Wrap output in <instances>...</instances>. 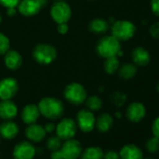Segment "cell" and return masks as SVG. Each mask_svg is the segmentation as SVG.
I'll return each mask as SVG.
<instances>
[{
    "mask_svg": "<svg viewBox=\"0 0 159 159\" xmlns=\"http://www.w3.org/2000/svg\"><path fill=\"white\" fill-rule=\"evenodd\" d=\"M39 110L41 115L49 120H57L64 114V105L56 98H43L39 105Z\"/></svg>",
    "mask_w": 159,
    "mask_h": 159,
    "instance_id": "cell-1",
    "label": "cell"
},
{
    "mask_svg": "<svg viewBox=\"0 0 159 159\" xmlns=\"http://www.w3.org/2000/svg\"><path fill=\"white\" fill-rule=\"evenodd\" d=\"M120 51H121L120 41L112 35L102 38L97 45L98 53L105 59L112 56H118Z\"/></svg>",
    "mask_w": 159,
    "mask_h": 159,
    "instance_id": "cell-2",
    "label": "cell"
},
{
    "mask_svg": "<svg viewBox=\"0 0 159 159\" xmlns=\"http://www.w3.org/2000/svg\"><path fill=\"white\" fill-rule=\"evenodd\" d=\"M136 33V26L133 23L127 20L115 21L111 26V35L119 41L129 40Z\"/></svg>",
    "mask_w": 159,
    "mask_h": 159,
    "instance_id": "cell-3",
    "label": "cell"
},
{
    "mask_svg": "<svg viewBox=\"0 0 159 159\" xmlns=\"http://www.w3.org/2000/svg\"><path fill=\"white\" fill-rule=\"evenodd\" d=\"M57 56L56 49L51 45L46 43L38 44L33 50V57L39 64L41 65H49L52 64Z\"/></svg>",
    "mask_w": 159,
    "mask_h": 159,
    "instance_id": "cell-4",
    "label": "cell"
},
{
    "mask_svg": "<svg viewBox=\"0 0 159 159\" xmlns=\"http://www.w3.org/2000/svg\"><path fill=\"white\" fill-rule=\"evenodd\" d=\"M65 98L73 105H81L87 98L85 88L78 83H71L64 90Z\"/></svg>",
    "mask_w": 159,
    "mask_h": 159,
    "instance_id": "cell-5",
    "label": "cell"
},
{
    "mask_svg": "<svg viewBox=\"0 0 159 159\" xmlns=\"http://www.w3.org/2000/svg\"><path fill=\"white\" fill-rule=\"evenodd\" d=\"M51 17L58 25L63 23H67L71 18V9L70 6L65 2L64 0L55 1L51 8Z\"/></svg>",
    "mask_w": 159,
    "mask_h": 159,
    "instance_id": "cell-6",
    "label": "cell"
},
{
    "mask_svg": "<svg viewBox=\"0 0 159 159\" xmlns=\"http://www.w3.org/2000/svg\"><path fill=\"white\" fill-rule=\"evenodd\" d=\"M77 128L76 122L71 118H64L55 125L56 135L62 140L73 139L77 133Z\"/></svg>",
    "mask_w": 159,
    "mask_h": 159,
    "instance_id": "cell-7",
    "label": "cell"
},
{
    "mask_svg": "<svg viewBox=\"0 0 159 159\" xmlns=\"http://www.w3.org/2000/svg\"><path fill=\"white\" fill-rule=\"evenodd\" d=\"M60 151L64 159H78L82 154L83 146L81 142L73 138L65 140L60 148Z\"/></svg>",
    "mask_w": 159,
    "mask_h": 159,
    "instance_id": "cell-8",
    "label": "cell"
},
{
    "mask_svg": "<svg viewBox=\"0 0 159 159\" xmlns=\"http://www.w3.org/2000/svg\"><path fill=\"white\" fill-rule=\"evenodd\" d=\"M77 125L83 132H91L96 127V117L89 110H81L77 114Z\"/></svg>",
    "mask_w": 159,
    "mask_h": 159,
    "instance_id": "cell-9",
    "label": "cell"
},
{
    "mask_svg": "<svg viewBox=\"0 0 159 159\" xmlns=\"http://www.w3.org/2000/svg\"><path fill=\"white\" fill-rule=\"evenodd\" d=\"M18 82L13 78H5L0 81V99L7 100L13 98L18 93Z\"/></svg>",
    "mask_w": 159,
    "mask_h": 159,
    "instance_id": "cell-10",
    "label": "cell"
},
{
    "mask_svg": "<svg viewBox=\"0 0 159 159\" xmlns=\"http://www.w3.org/2000/svg\"><path fill=\"white\" fill-rule=\"evenodd\" d=\"M36 155L35 146L27 140L20 141L17 143L12 151L14 159H33Z\"/></svg>",
    "mask_w": 159,
    "mask_h": 159,
    "instance_id": "cell-11",
    "label": "cell"
},
{
    "mask_svg": "<svg viewBox=\"0 0 159 159\" xmlns=\"http://www.w3.org/2000/svg\"><path fill=\"white\" fill-rule=\"evenodd\" d=\"M17 7L18 11L25 17H31L38 14L42 8L39 0H21Z\"/></svg>",
    "mask_w": 159,
    "mask_h": 159,
    "instance_id": "cell-12",
    "label": "cell"
},
{
    "mask_svg": "<svg viewBox=\"0 0 159 159\" xmlns=\"http://www.w3.org/2000/svg\"><path fill=\"white\" fill-rule=\"evenodd\" d=\"M126 118L133 123L140 122L146 115V109L140 102H133L128 105L125 112Z\"/></svg>",
    "mask_w": 159,
    "mask_h": 159,
    "instance_id": "cell-13",
    "label": "cell"
},
{
    "mask_svg": "<svg viewBox=\"0 0 159 159\" xmlns=\"http://www.w3.org/2000/svg\"><path fill=\"white\" fill-rule=\"evenodd\" d=\"M119 155L120 159H142L143 152L138 145L129 143L122 147Z\"/></svg>",
    "mask_w": 159,
    "mask_h": 159,
    "instance_id": "cell-14",
    "label": "cell"
},
{
    "mask_svg": "<svg viewBox=\"0 0 159 159\" xmlns=\"http://www.w3.org/2000/svg\"><path fill=\"white\" fill-rule=\"evenodd\" d=\"M25 136L30 141L40 142L44 139L46 136V131L42 125L34 123L28 125V126L25 128Z\"/></svg>",
    "mask_w": 159,
    "mask_h": 159,
    "instance_id": "cell-15",
    "label": "cell"
},
{
    "mask_svg": "<svg viewBox=\"0 0 159 159\" xmlns=\"http://www.w3.org/2000/svg\"><path fill=\"white\" fill-rule=\"evenodd\" d=\"M18 113V108L11 99L2 100L0 102V118L4 120H12Z\"/></svg>",
    "mask_w": 159,
    "mask_h": 159,
    "instance_id": "cell-16",
    "label": "cell"
},
{
    "mask_svg": "<svg viewBox=\"0 0 159 159\" xmlns=\"http://www.w3.org/2000/svg\"><path fill=\"white\" fill-rule=\"evenodd\" d=\"M131 58L134 62V65L139 66H145L151 61L150 52L143 47H136L131 52Z\"/></svg>",
    "mask_w": 159,
    "mask_h": 159,
    "instance_id": "cell-17",
    "label": "cell"
},
{
    "mask_svg": "<svg viewBox=\"0 0 159 159\" xmlns=\"http://www.w3.org/2000/svg\"><path fill=\"white\" fill-rule=\"evenodd\" d=\"M19 126L16 123L6 120L4 123L0 124V136L6 139H13L19 134Z\"/></svg>",
    "mask_w": 159,
    "mask_h": 159,
    "instance_id": "cell-18",
    "label": "cell"
},
{
    "mask_svg": "<svg viewBox=\"0 0 159 159\" xmlns=\"http://www.w3.org/2000/svg\"><path fill=\"white\" fill-rule=\"evenodd\" d=\"M39 115L40 112L39 107L38 105L35 104H28L22 111V120L26 125H31L36 123L39 118Z\"/></svg>",
    "mask_w": 159,
    "mask_h": 159,
    "instance_id": "cell-19",
    "label": "cell"
},
{
    "mask_svg": "<svg viewBox=\"0 0 159 159\" xmlns=\"http://www.w3.org/2000/svg\"><path fill=\"white\" fill-rule=\"evenodd\" d=\"M5 65L11 70H17L23 64L22 55L14 50H9L5 53Z\"/></svg>",
    "mask_w": 159,
    "mask_h": 159,
    "instance_id": "cell-20",
    "label": "cell"
},
{
    "mask_svg": "<svg viewBox=\"0 0 159 159\" xmlns=\"http://www.w3.org/2000/svg\"><path fill=\"white\" fill-rule=\"evenodd\" d=\"M113 125V118L109 113H102L96 119V127L101 133L108 132Z\"/></svg>",
    "mask_w": 159,
    "mask_h": 159,
    "instance_id": "cell-21",
    "label": "cell"
},
{
    "mask_svg": "<svg viewBox=\"0 0 159 159\" xmlns=\"http://www.w3.org/2000/svg\"><path fill=\"white\" fill-rule=\"evenodd\" d=\"M104 152L98 146H90L83 150L80 159H103Z\"/></svg>",
    "mask_w": 159,
    "mask_h": 159,
    "instance_id": "cell-22",
    "label": "cell"
},
{
    "mask_svg": "<svg viewBox=\"0 0 159 159\" xmlns=\"http://www.w3.org/2000/svg\"><path fill=\"white\" fill-rule=\"evenodd\" d=\"M89 29L94 34H104L109 29V23L104 19L96 18L89 23Z\"/></svg>",
    "mask_w": 159,
    "mask_h": 159,
    "instance_id": "cell-23",
    "label": "cell"
},
{
    "mask_svg": "<svg viewBox=\"0 0 159 159\" xmlns=\"http://www.w3.org/2000/svg\"><path fill=\"white\" fill-rule=\"evenodd\" d=\"M118 70H119V76L125 80H130V79L134 78L137 74L136 65L130 64V63L124 64L123 66H121L119 67Z\"/></svg>",
    "mask_w": 159,
    "mask_h": 159,
    "instance_id": "cell-24",
    "label": "cell"
},
{
    "mask_svg": "<svg viewBox=\"0 0 159 159\" xmlns=\"http://www.w3.org/2000/svg\"><path fill=\"white\" fill-rule=\"evenodd\" d=\"M120 67V62L118 56H112L106 58L104 62V69L108 74H114Z\"/></svg>",
    "mask_w": 159,
    "mask_h": 159,
    "instance_id": "cell-25",
    "label": "cell"
},
{
    "mask_svg": "<svg viewBox=\"0 0 159 159\" xmlns=\"http://www.w3.org/2000/svg\"><path fill=\"white\" fill-rule=\"evenodd\" d=\"M86 106L89 111H97L102 108V100L98 96H92L86 98Z\"/></svg>",
    "mask_w": 159,
    "mask_h": 159,
    "instance_id": "cell-26",
    "label": "cell"
},
{
    "mask_svg": "<svg viewBox=\"0 0 159 159\" xmlns=\"http://www.w3.org/2000/svg\"><path fill=\"white\" fill-rule=\"evenodd\" d=\"M62 139L56 135V136H52L49 138L47 140V147L50 151H55V150H60L62 146Z\"/></svg>",
    "mask_w": 159,
    "mask_h": 159,
    "instance_id": "cell-27",
    "label": "cell"
},
{
    "mask_svg": "<svg viewBox=\"0 0 159 159\" xmlns=\"http://www.w3.org/2000/svg\"><path fill=\"white\" fill-rule=\"evenodd\" d=\"M146 149L148 150V152L153 153L159 151V139L156 137H152L151 139H148V141L146 142Z\"/></svg>",
    "mask_w": 159,
    "mask_h": 159,
    "instance_id": "cell-28",
    "label": "cell"
},
{
    "mask_svg": "<svg viewBox=\"0 0 159 159\" xmlns=\"http://www.w3.org/2000/svg\"><path fill=\"white\" fill-rule=\"evenodd\" d=\"M10 47H11V42L9 38L6 35L0 33V55L5 54L10 50Z\"/></svg>",
    "mask_w": 159,
    "mask_h": 159,
    "instance_id": "cell-29",
    "label": "cell"
},
{
    "mask_svg": "<svg viewBox=\"0 0 159 159\" xmlns=\"http://www.w3.org/2000/svg\"><path fill=\"white\" fill-rule=\"evenodd\" d=\"M126 100V96L120 93V92H116L114 95H113V98H112V101L113 103L117 106V107H121Z\"/></svg>",
    "mask_w": 159,
    "mask_h": 159,
    "instance_id": "cell-30",
    "label": "cell"
},
{
    "mask_svg": "<svg viewBox=\"0 0 159 159\" xmlns=\"http://www.w3.org/2000/svg\"><path fill=\"white\" fill-rule=\"evenodd\" d=\"M21 0H0V5H2L6 9L8 8H16Z\"/></svg>",
    "mask_w": 159,
    "mask_h": 159,
    "instance_id": "cell-31",
    "label": "cell"
},
{
    "mask_svg": "<svg viewBox=\"0 0 159 159\" xmlns=\"http://www.w3.org/2000/svg\"><path fill=\"white\" fill-rule=\"evenodd\" d=\"M150 35L152 39H159V22L153 24L150 27Z\"/></svg>",
    "mask_w": 159,
    "mask_h": 159,
    "instance_id": "cell-32",
    "label": "cell"
},
{
    "mask_svg": "<svg viewBox=\"0 0 159 159\" xmlns=\"http://www.w3.org/2000/svg\"><path fill=\"white\" fill-rule=\"evenodd\" d=\"M152 132L154 137L159 139V116L156 117L152 124Z\"/></svg>",
    "mask_w": 159,
    "mask_h": 159,
    "instance_id": "cell-33",
    "label": "cell"
},
{
    "mask_svg": "<svg viewBox=\"0 0 159 159\" xmlns=\"http://www.w3.org/2000/svg\"><path fill=\"white\" fill-rule=\"evenodd\" d=\"M103 159H120V155H119V152H117L116 151L110 150L104 152Z\"/></svg>",
    "mask_w": 159,
    "mask_h": 159,
    "instance_id": "cell-34",
    "label": "cell"
},
{
    "mask_svg": "<svg viewBox=\"0 0 159 159\" xmlns=\"http://www.w3.org/2000/svg\"><path fill=\"white\" fill-rule=\"evenodd\" d=\"M151 10L154 15L159 17V0H151Z\"/></svg>",
    "mask_w": 159,
    "mask_h": 159,
    "instance_id": "cell-35",
    "label": "cell"
},
{
    "mask_svg": "<svg viewBox=\"0 0 159 159\" xmlns=\"http://www.w3.org/2000/svg\"><path fill=\"white\" fill-rule=\"evenodd\" d=\"M57 31L59 34L61 35H65L67 33L68 31V25L66 23H63V24H58L57 25Z\"/></svg>",
    "mask_w": 159,
    "mask_h": 159,
    "instance_id": "cell-36",
    "label": "cell"
},
{
    "mask_svg": "<svg viewBox=\"0 0 159 159\" xmlns=\"http://www.w3.org/2000/svg\"><path fill=\"white\" fill-rule=\"evenodd\" d=\"M50 157H51V159H64L63 158V154H62L60 150L52 151V153H51Z\"/></svg>",
    "mask_w": 159,
    "mask_h": 159,
    "instance_id": "cell-37",
    "label": "cell"
},
{
    "mask_svg": "<svg viewBox=\"0 0 159 159\" xmlns=\"http://www.w3.org/2000/svg\"><path fill=\"white\" fill-rule=\"evenodd\" d=\"M43 127H44L46 133H52L55 130V125L53 123H47Z\"/></svg>",
    "mask_w": 159,
    "mask_h": 159,
    "instance_id": "cell-38",
    "label": "cell"
},
{
    "mask_svg": "<svg viewBox=\"0 0 159 159\" xmlns=\"http://www.w3.org/2000/svg\"><path fill=\"white\" fill-rule=\"evenodd\" d=\"M17 13V10L16 8H8L7 9V14L10 16V17H13L15 16Z\"/></svg>",
    "mask_w": 159,
    "mask_h": 159,
    "instance_id": "cell-39",
    "label": "cell"
},
{
    "mask_svg": "<svg viewBox=\"0 0 159 159\" xmlns=\"http://www.w3.org/2000/svg\"><path fill=\"white\" fill-rule=\"evenodd\" d=\"M115 115H116V117H117V118H121V116H122V115H121V113H120L119 111H118V112H116V114H115Z\"/></svg>",
    "mask_w": 159,
    "mask_h": 159,
    "instance_id": "cell-40",
    "label": "cell"
},
{
    "mask_svg": "<svg viewBox=\"0 0 159 159\" xmlns=\"http://www.w3.org/2000/svg\"><path fill=\"white\" fill-rule=\"evenodd\" d=\"M156 90H157V92L159 93V82H158L157 84H156Z\"/></svg>",
    "mask_w": 159,
    "mask_h": 159,
    "instance_id": "cell-41",
    "label": "cell"
},
{
    "mask_svg": "<svg viewBox=\"0 0 159 159\" xmlns=\"http://www.w3.org/2000/svg\"><path fill=\"white\" fill-rule=\"evenodd\" d=\"M1 22H2V17H1V15H0V24H1Z\"/></svg>",
    "mask_w": 159,
    "mask_h": 159,
    "instance_id": "cell-42",
    "label": "cell"
},
{
    "mask_svg": "<svg viewBox=\"0 0 159 159\" xmlns=\"http://www.w3.org/2000/svg\"><path fill=\"white\" fill-rule=\"evenodd\" d=\"M142 159H152V158H150V157H147V158H142Z\"/></svg>",
    "mask_w": 159,
    "mask_h": 159,
    "instance_id": "cell-43",
    "label": "cell"
},
{
    "mask_svg": "<svg viewBox=\"0 0 159 159\" xmlns=\"http://www.w3.org/2000/svg\"><path fill=\"white\" fill-rule=\"evenodd\" d=\"M55 1H60V0H55Z\"/></svg>",
    "mask_w": 159,
    "mask_h": 159,
    "instance_id": "cell-44",
    "label": "cell"
},
{
    "mask_svg": "<svg viewBox=\"0 0 159 159\" xmlns=\"http://www.w3.org/2000/svg\"><path fill=\"white\" fill-rule=\"evenodd\" d=\"M0 141H1V139H0Z\"/></svg>",
    "mask_w": 159,
    "mask_h": 159,
    "instance_id": "cell-45",
    "label": "cell"
}]
</instances>
